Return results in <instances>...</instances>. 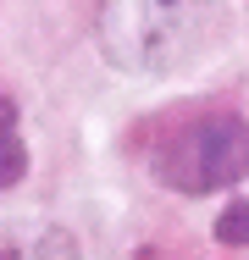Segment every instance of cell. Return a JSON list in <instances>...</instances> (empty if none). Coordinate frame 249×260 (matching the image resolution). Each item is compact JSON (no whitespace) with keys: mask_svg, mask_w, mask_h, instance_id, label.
Wrapping results in <instances>:
<instances>
[{"mask_svg":"<svg viewBox=\"0 0 249 260\" xmlns=\"http://www.w3.org/2000/svg\"><path fill=\"white\" fill-rule=\"evenodd\" d=\"M216 34V0H111L100 17L105 55L128 72H172L205 55Z\"/></svg>","mask_w":249,"mask_h":260,"instance_id":"cell-1","label":"cell"},{"mask_svg":"<svg viewBox=\"0 0 249 260\" xmlns=\"http://www.w3.org/2000/svg\"><path fill=\"white\" fill-rule=\"evenodd\" d=\"M155 177L177 194H210L249 177V122L244 116H199L177 139L155 150Z\"/></svg>","mask_w":249,"mask_h":260,"instance_id":"cell-2","label":"cell"},{"mask_svg":"<svg viewBox=\"0 0 249 260\" xmlns=\"http://www.w3.org/2000/svg\"><path fill=\"white\" fill-rule=\"evenodd\" d=\"M0 260H78V238L50 221H11L0 227Z\"/></svg>","mask_w":249,"mask_h":260,"instance_id":"cell-3","label":"cell"},{"mask_svg":"<svg viewBox=\"0 0 249 260\" xmlns=\"http://www.w3.org/2000/svg\"><path fill=\"white\" fill-rule=\"evenodd\" d=\"M28 177V144L17 133V105L0 94V188H17Z\"/></svg>","mask_w":249,"mask_h":260,"instance_id":"cell-4","label":"cell"},{"mask_svg":"<svg viewBox=\"0 0 249 260\" xmlns=\"http://www.w3.org/2000/svg\"><path fill=\"white\" fill-rule=\"evenodd\" d=\"M216 238L227 249H249V200H227V210L216 216Z\"/></svg>","mask_w":249,"mask_h":260,"instance_id":"cell-5","label":"cell"}]
</instances>
